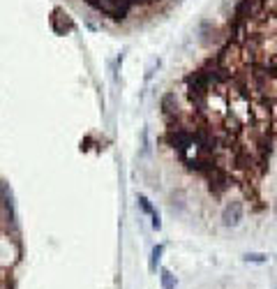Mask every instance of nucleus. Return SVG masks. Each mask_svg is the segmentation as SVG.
<instances>
[{
	"instance_id": "obj_1",
	"label": "nucleus",
	"mask_w": 277,
	"mask_h": 289,
	"mask_svg": "<svg viewBox=\"0 0 277 289\" xmlns=\"http://www.w3.org/2000/svg\"><path fill=\"white\" fill-rule=\"evenodd\" d=\"M204 176H206V181H208V187H210V192L213 194H222L224 190L231 187V178H229V174H226L217 162H213V165L204 171Z\"/></svg>"
},
{
	"instance_id": "obj_2",
	"label": "nucleus",
	"mask_w": 277,
	"mask_h": 289,
	"mask_svg": "<svg viewBox=\"0 0 277 289\" xmlns=\"http://www.w3.org/2000/svg\"><path fill=\"white\" fill-rule=\"evenodd\" d=\"M93 7L111 19H125L132 7V0H93Z\"/></svg>"
},
{
	"instance_id": "obj_3",
	"label": "nucleus",
	"mask_w": 277,
	"mask_h": 289,
	"mask_svg": "<svg viewBox=\"0 0 277 289\" xmlns=\"http://www.w3.org/2000/svg\"><path fill=\"white\" fill-rule=\"evenodd\" d=\"M245 215V206L240 199H233V201H229V204L224 206V210H222V225L224 227H238L240 225V220H243Z\"/></svg>"
},
{
	"instance_id": "obj_4",
	"label": "nucleus",
	"mask_w": 277,
	"mask_h": 289,
	"mask_svg": "<svg viewBox=\"0 0 277 289\" xmlns=\"http://www.w3.org/2000/svg\"><path fill=\"white\" fill-rule=\"evenodd\" d=\"M51 28L56 30L58 35H65V33H69V30L74 28V23H72V19H69L67 12L60 10V7H56L53 14H51Z\"/></svg>"
},
{
	"instance_id": "obj_5",
	"label": "nucleus",
	"mask_w": 277,
	"mask_h": 289,
	"mask_svg": "<svg viewBox=\"0 0 277 289\" xmlns=\"http://www.w3.org/2000/svg\"><path fill=\"white\" fill-rule=\"evenodd\" d=\"M220 35H222L220 28L210 21H204L201 23V28H199V40H201L204 46H215L217 42H220Z\"/></svg>"
},
{
	"instance_id": "obj_6",
	"label": "nucleus",
	"mask_w": 277,
	"mask_h": 289,
	"mask_svg": "<svg viewBox=\"0 0 277 289\" xmlns=\"http://www.w3.org/2000/svg\"><path fill=\"white\" fill-rule=\"evenodd\" d=\"M162 111H164V116L169 120H175L178 118V100H175V95L173 93H166L164 97H162Z\"/></svg>"
},
{
	"instance_id": "obj_7",
	"label": "nucleus",
	"mask_w": 277,
	"mask_h": 289,
	"mask_svg": "<svg viewBox=\"0 0 277 289\" xmlns=\"http://www.w3.org/2000/svg\"><path fill=\"white\" fill-rule=\"evenodd\" d=\"M139 206H141V210H143V213H146V215H150V218H153V227H155V229H159V227H162V222H159L157 210L153 208V204H150V201H148V199L143 197V194H141V197H139Z\"/></svg>"
},
{
	"instance_id": "obj_8",
	"label": "nucleus",
	"mask_w": 277,
	"mask_h": 289,
	"mask_svg": "<svg viewBox=\"0 0 277 289\" xmlns=\"http://www.w3.org/2000/svg\"><path fill=\"white\" fill-rule=\"evenodd\" d=\"M162 255H164V245H155L153 252H150V264H148V268L153 273L157 271V264H159V259H162Z\"/></svg>"
},
{
	"instance_id": "obj_9",
	"label": "nucleus",
	"mask_w": 277,
	"mask_h": 289,
	"mask_svg": "<svg viewBox=\"0 0 277 289\" xmlns=\"http://www.w3.org/2000/svg\"><path fill=\"white\" fill-rule=\"evenodd\" d=\"M159 280H162V289H175V275L171 271H162Z\"/></svg>"
},
{
	"instance_id": "obj_10",
	"label": "nucleus",
	"mask_w": 277,
	"mask_h": 289,
	"mask_svg": "<svg viewBox=\"0 0 277 289\" xmlns=\"http://www.w3.org/2000/svg\"><path fill=\"white\" fill-rule=\"evenodd\" d=\"M245 261H249V264H263V261L268 259L266 255H261V252H247V255L243 257Z\"/></svg>"
},
{
	"instance_id": "obj_11",
	"label": "nucleus",
	"mask_w": 277,
	"mask_h": 289,
	"mask_svg": "<svg viewBox=\"0 0 277 289\" xmlns=\"http://www.w3.org/2000/svg\"><path fill=\"white\" fill-rule=\"evenodd\" d=\"M132 3H139V5H150V3H155V0H132Z\"/></svg>"
},
{
	"instance_id": "obj_12",
	"label": "nucleus",
	"mask_w": 277,
	"mask_h": 289,
	"mask_svg": "<svg viewBox=\"0 0 277 289\" xmlns=\"http://www.w3.org/2000/svg\"><path fill=\"white\" fill-rule=\"evenodd\" d=\"M275 218H277V201H275Z\"/></svg>"
},
{
	"instance_id": "obj_13",
	"label": "nucleus",
	"mask_w": 277,
	"mask_h": 289,
	"mask_svg": "<svg viewBox=\"0 0 277 289\" xmlns=\"http://www.w3.org/2000/svg\"><path fill=\"white\" fill-rule=\"evenodd\" d=\"M85 3H88V5H93V0H85Z\"/></svg>"
}]
</instances>
